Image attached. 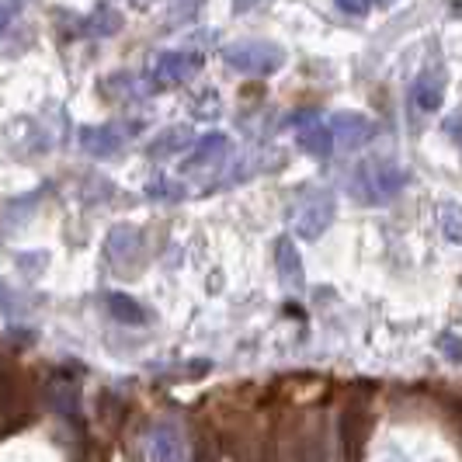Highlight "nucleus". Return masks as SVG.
Segmentation results:
<instances>
[{
	"instance_id": "nucleus-12",
	"label": "nucleus",
	"mask_w": 462,
	"mask_h": 462,
	"mask_svg": "<svg viewBox=\"0 0 462 462\" xmlns=\"http://www.w3.org/2000/svg\"><path fill=\"white\" fill-rule=\"evenodd\" d=\"M441 97H445V84H441L439 77H420V80H417L414 101L420 112H439Z\"/></svg>"
},
{
	"instance_id": "nucleus-8",
	"label": "nucleus",
	"mask_w": 462,
	"mask_h": 462,
	"mask_svg": "<svg viewBox=\"0 0 462 462\" xmlns=\"http://www.w3.org/2000/svg\"><path fill=\"white\" fill-rule=\"evenodd\" d=\"M118 28H122V11H116L112 4H97L91 14L84 18V35H94V39L116 35Z\"/></svg>"
},
{
	"instance_id": "nucleus-10",
	"label": "nucleus",
	"mask_w": 462,
	"mask_h": 462,
	"mask_svg": "<svg viewBox=\"0 0 462 462\" xmlns=\"http://www.w3.org/2000/svg\"><path fill=\"white\" fill-rule=\"evenodd\" d=\"M188 143H191V129L174 125V129H167V133H161V136L153 139V143L146 146V153H150L153 161H163V157H174L178 150H185Z\"/></svg>"
},
{
	"instance_id": "nucleus-4",
	"label": "nucleus",
	"mask_w": 462,
	"mask_h": 462,
	"mask_svg": "<svg viewBox=\"0 0 462 462\" xmlns=\"http://www.w3.org/2000/svg\"><path fill=\"white\" fill-rule=\"evenodd\" d=\"M334 212H337V206H334V195L320 191L317 199H310V202L302 206L300 219H296V230H300V236H306V240H317V236H320V233L334 223Z\"/></svg>"
},
{
	"instance_id": "nucleus-23",
	"label": "nucleus",
	"mask_w": 462,
	"mask_h": 462,
	"mask_svg": "<svg viewBox=\"0 0 462 462\" xmlns=\"http://www.w3.org/2000/svg\"><path fill=\"white\" fill-rule=\"evenodd\" d=\"M383 4H386V0H383Z\"/></svg>"
},
{
	"instance_id": "nucleus-2",
	"label": "nucleus",
	"mask_w": 462,
	"mask_h": 462,
	"mask_svg": "<svg viewBox=\"0 0 462 462\" xmlns=\"http://www.w3.org/2000/svg\"><path fill=\"white\" fill-rule=\"evenodd\" d=\"M403 181H407V174L393 163H369L355 181V195L362 202H386V199L400 195Z\"/></svg>"
},
{
	"instance_id": "nucleus-15",
	"label": "nucleus",
	"mask_w": 462,
	"mask_h": 462,
	"mask_svg": "<svg viewBox=\"0 0 462 462\" xmlns=\"http://www.w3.org/2000/svg\"><path fill=\"white\" fill-rule=\"evenodd\" d=\"M178 456H181L178 452V441L171 439L167 431H161L157 435V456H153V462H178Z\"/></svg>"
},
{
	"instance_id": "nucleus-19",
	"label": "nucleus",
	"mask_w": 462,
	"mask_h": 462,
	"mask_svg": "<svg viewBox=\"0 0 462 462\" xmlns=\"http://www.w3.org/2000/svg\"><path fill=\"white\" fill-rule=\"evenodd\" d=\"M441 351H445L448 358H462V337H452V334H445V337H441Z\"/></svg>"
},
{
	"instance_id": "nucleus-18",
	"label": "nucleus",
	"mask_w": 462,
	"mask_h": 462,
	"mask_svg": "<svg viewBox=\"0 0 462 462\" xmlns=\"http://www.w3.org/2000/svg\"><path fill=\"white\" fill-rule=\"evenodd\" d=\"M337 7H341L345 14H355V18H362V14L369 11V0H337Z\"/></svg>"
},
{
	"instance_id": "nucleus-22",
	"label": "nucleus",
	"mask_w": 462,
	"mask_h": 462,
	"mask_svg": "<svg viewBox=\"0 0 462 462\" xmlns=\"http://www.w3.org/2000/svg\"><path fill=\"white\" fill-rule=\"evenodd\" d=\"M133 4H146V0H133Z\"/></svg>"
},
{
	"instance_id": "nucleus-5",
	"label": "nucleus",
	"mask_w": 462,
	"mask_h": 462,
	"mask_svg": "<svg viewBox=\"0 0 462 462\" xmlns=\"http://www.w3.org/2000/svg\"><path fill=\"white\" fill-rule=\"evenodd\" d=\"M80 146L91 157H116L118 150L125 146V129L122 125H84L80 129Z\"/></svg>"
},
{
	"instance_id": "nucleus-13",
	"label": "nucleus",
	"mask_w": 462,
	"mask_h": 462,
	"mask_svg": "<svg viewBox=\"0 0 462 462\" xmlns=\"http://www.w3.org/2000/svg\"><path fill=\"white\" fill-rule=\"evenodd\" d=\"M441 233H445V240L462 244V206H456V202L441 206Z\"/></svg>"
},
{
	"instance_id": "nucleus-3",
	"label": "nucleus",
	"mask_w": 462,
	"mask_h": 462,
	"mask_svg": "<svg viewBox=\"0 0 462 462\" xmlns=\"http://www.w3.org/2000/svg\"><path fill=\"white\" fill-rule=\"evenodd\" d=\"M199 69H202L199 52H161L150 69V80L153 88H174V84H185L188 77H195Z\"/></svg>"
},
{
	"instance_id": "nucleus-21",
	"label": "nucleus",
	"mask_w": 462,
	"mask_h": 462,
	"mask_svg": "<svg viewBox=\"0 0 462 462\" xmlns=\"http://www.w3.org/2000/svg\"><path fill=\"white\" fill-rule=\"evenodd\" d=\"M11 4H14V7H18V4H24V0H11Z\"/></svg>"
},
{
	"instance_id": "nucleus-16",
	"label": "nucleus",
	"mask_w": 462,
	"mask_h": 462,
	"mask_svg": "<svg viewBox=\"0 0 462 462\" xmlns=\"http://www.w3.org/2000/svg\"><path fill=\"white\" fill-rule=\"evenodd\" d=\"M146 191H150L153 199H181V195H185V188L174 185V181H157V185H150Z\"/></svg>"
},
{
	"instance_id": "nucleus-11",
	"label": "nucleus",
	"mask_w": 462,
	"mask_h": 462,
	"mask_svg": "<svg viewBox=\"0 0 462 462\" xmlns=\"http://www.w3.org/2000/svg\"><path fill=\"white\" fill-rule=\"evenodd\" d=\"M278 275H282V282H285L289 289H302V282H306V275H302L300 251H296L289 240H282V244H278Z\"/></svg>"
},
{
	"instance_id": "nucleus-9",
	"label": "nucleus",
	"mask_w": 462,
	"mask_h": 462,
	"mask_svg": "<svg viewBox=\"0 0 462 462\" xmlns=\"http://www.w3.org/2000/svg\"><path fill=\"white\" fill-rule=\"evenodd\" d=\"M300 146L310 153V157H320V161H327V157L334 153V136H330V125H324V122L306 125V129L300 133Z\"/></svg>"
},
{
	"instance_id": "nucleus-14",
	"label": "nucleus",
	"mask_w": 462,
	"mask_h": 462,
	"mask_svg": "<svg viewBox=\"0 0 462 462\" xmlns=\"http://www.w3.org/2000/svg\"><path fill=\"white\" fill-rule=\"evenodd\" d=\"M108 306L116 310V320H125V324H143L146 320V310L129 296H108Z\"/></svg>"
},
{
	"instance_id": "nucleus-20",
	"label": "nucleus",
	"mask_w": 462,
	"mask_h": 462,
	"mask_svg": "<svg viewBox=\"0 0 462 462\" xmlns=\"http://www.w3.org/2000/svg\"><path fill=\"white\" fill-rule=\"evenodd\" d=\"M254 4L257 0H233V11H236V14H244V11H251Z\"/></svg>"
},
{
	"instance_id": "nucleus-6",
	"label": "nucleus",
	"mask_w": 462,
	"mask_h": 462,
	"mask_svg": "<svg viewBox=\"0 0 462 462\" xmlns=\"http://www.w3.org/2000/svg\"><path fill=\"white\" fill-rule=\"evenodd\" d=\"M372 133H375V125L355 112H345L330 122V136H334V143H345V150H358L362 143H369Z\"/></svg>"
},
{
	"instance_id": "nucleus-1",
	"label": "nucleus",
	"mask_w": 462,
	"mask_h": 462,
	"mask_svg": "<svg viewBox=\"0 0 462 462\" xmlns=\"http://www.w3.org/2000/svg\"><path fill=\"white\" fill-rule=\"evenodd\" d=\"M223 60L233 69L247 73V77H268L285 63V52L272 42H257V39H244V42H233L223 49Z\"/></svg>"
},
{
	"instance_id": "nucleus-17",
	"label": "nucleus",
	"mask_w": 462,
	"mask_h": 462,
	"mask_svg": "<svg viewBox=\"0 0 462 462\" xmlns=\"http://www.w3.org/2000/svg\"><path fill=\"white\" fill-rule=\"evenodd\" d=\"M14 4L11 0H0V35H7L11 32V24H14Z\"/></svg>"
},
{
	"instance_id": "nucleus-7",
	"label": "nucleus",
	"mask_w": 462,
	"mask_h": 462,
	"mask_svg": "<svg viewBox=\"0 0 462 462\" xmlns=\"http://www.w3.org/2000/svg\"><path fill=\"white\" fill-rule=\"evenodd\" d=\"M226 150H230V139L223 136V133H208L195 143V150L188 153L185 161V171H195V167H206V163H216L226 157Z\"/></svg>"
}]
</instances>
